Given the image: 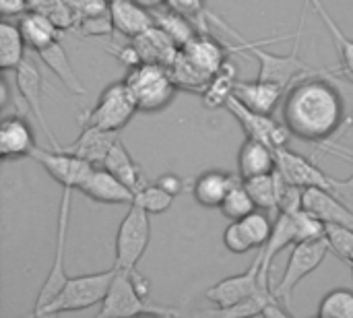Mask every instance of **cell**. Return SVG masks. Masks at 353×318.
Wrapping results in <instances>:
<instances>
[{
    "label": "cell",
    "instance_id": "6",
    "mask_svg": "<svg viewBox=\"0 0 353 318\" xmlns=\"http://www.w3.org/2000/svg\"><path fill=\"white\" fill-rule=\"evenodd\" d=\"M139 112V106L124 81L108 85L95 106L81 116V126H97L105 130H122L132 116Z\"/></svg>",
    "mask_w": 353,
    "mask_h": 318
},
{
    "label": "cell",
    "instance_id": "19",
    "mask_svg": "<svg viewBox=\"0 0 353 318\" xmlns=\"http://www.w3.org/2000/svg\"><path fill=\"white\" fill-rule=\"evenodd\" d=\"M110 14L114 21V29L128 39L141 35L155 25L153 12L137 0H110Z\"/></svg>",
    "mask_w": 353,
    "mask_h": 318
},
{
    "label": "cell",
    "instance_id": "34",
    "mask_svg": "<svg viewBox=\"0 0 353 318\" xmlns=\"http://www.w3.org/2000/svg\"><path fill=\"white\" fill-rule=\"evenodd\" d=\"M174 195H170L168 190H163L157 182L155 184H145V186H141L137 192H134V201L132 203H137V205H141L149 215H161V213H165L170 207H172V203H174Z\"/></svg>",
    "mask_w": 353,
    "mask_h": 318
},
{
    "label": "cell",
    "instance_id": "35",
    "mask_svg": "<svg viewBox=\"0 0 353 318\" xmlns=\"http://www.w3.org/2000/svg\"><path fill=\"white\" fill-rule=\"evenodd\" d=\"M254 209H256V205H254L250 192L246 190L244 180L238 182V184L228 192V197L223 199V203H221V207H219V211H221L230 221L242 219V217H246L248 213H252Z\"/></svg>",
    "mask_w": 353,
    "mask_h": 318
},
{
    "label": "cell",
    "instance_id": "26",
    "mask_svg": "<svg viewBox=\"0 0 353 318\" xmlns=\"http://www.w3.org/2000/svg\"><path fill=\"white\" fill-rule=\"evenodd\" d=\"M21 33L27 41V46L35 52L52 46L54 41H60V27L46 14L39 10H29L21 17L19 21Z\"/></svg>",
    "mask_w": 353,
    "mask_h": 318
},
{
    "label": "cell",
    "instance_id": "2",
    "mask_svg": "<svg viewBox=\"0 0 353 318\" xmlns=\"http://www.w3.org/2000/svg\"><path fill=\"white\" fill-rule=\"evenodd\" d=\"M310 6V0H306L304 8H302V17H300V29L296 33V43H294V50L285 56H279V54H273V52H267L263 50V46H269V43H275V41H281L285 39V35L281 37H273V39H259L250 46L248 54H254V58L259 60V77L256 79H263V81H269V83H275L283 89L292 87L298 79L306 77V74H312V66H308L302 58H300V41L304 37V25H306V10Z\"/></svg>",
    "mask_w": 353,
    "mask_h": 318
},
{
    "label": "cell",
    "instance_id": "10",
    "mask_svg": "<svg viewBox=\"0 0 353 318\" xmlns=\"http://www.w3.org/2000/svg\"><path fill=\"white\" fill-rule=\"evenodd\" d=\"M225 110L238 120V124L242 126V130L246 132L248 139H256L267 143L273 149L285 147L292 132L290 128L283 124V120H273L271 114H263L256 112L252 108H248L246 103H242L236 95L230 97V101L225 103Z\"/></svg>",
    "mask_w": 353,
    "mask_h": 318
},
{
    "label": "cell",
    "instance_id": "36",
    "mask_svg": "<svg viewBox=\"0 0 353 318\" xmlns=\"http://www.w3.org/2000/svg\"><path fill=\"white\" fill-rule=\"evenodd\" d=\"M321 318H353V292L345 288L331 290L319 306Z\"/></svg>",
    "mask_w": 353,
    "mask_h": 318
},
{
    "label": "cell",
    "instance_id": "18",
    "mask_svg": "<svg viewBox=\"0 0 353 318\" xmlns=\"http://www.w3.org/2000/svg\"><path fill=\"white\" fill-rule=\"evenodd\" d=\"M118 139L120 137L116 130H105V128H97V126H83V132L79 135V139L64 149L83 157L91 166H103L108 153L112 151V147L116 145Z\"/></svg>",
    "mask_w": 353,
    "mask_h": 318
},
{
    "label": "cell",
    "instance_id": "24",
    "mask_svg": "<svg viewBox=\"0 0 353 318\" xmlns=\"http://www.w3.org/2000/svg\"><path fill=\"white\" fill-rule=\"evenodd\" d=\"M240 180L223 170H209L205 174H201L194 184H192V195L196 199L199 205L203 207H221L223 199L228 197V192L238 184Z\"/></svg>",
    "mask_w": 353,
    "mask_h": 318
},
{
    "label": "cell",
    "instance_id": "1",
    "mask_svg": "<svg viewBox=\"0 0 353 318\" xmlns=\"http://www.w3.org/2000/svg\"><path fill=\"white\" fill-rule=\"evenodd\" d=\"M281 120L292 137L337 151L335 137L350 126L345 97L337 83L323 72L298 79L281 106Z\"/></svg>",
    "mask_w": 353,
    "mask_h": 318
},
{
    "label": "cell",
    "instance_id": "43",
    "mask_svg": "<svg viewBox=\"0 0 353 318\" xmlns=\"http://www.w3.org/2000/svg\"><path fill=\"white\" fill-rule=\"evenodd\" d=\"M68 2H70L72 8L77 10L79 19L110 10V0H68Z\"/></svg>",
    "mask_w": 353,
    "mask_h": 318
},
{
    "label": "cell",
    "instance_id": "28",
    "mask_svg": "<svg viewBox=\"0 0 353 318\" xmlns=\"http://www.w3.org/2000/svg\"><path fill=\"white\" fill-rule=\"evenodd\" d=\"M103 168H108L118 180H122L128 188H132L134 192L147 184L145 176H143V170L141 166L130 157L128 149L124 147V143L118 139L116 145L112 147V151L108 153L105 161H103Z\"/></svg>",
    "mask_w": 353,
    "mask_h": 318
},
{
    "label": "cell",
    "instance_id": "44",
    "mask_svg": "<svg viewBox=\"0 0 353 318\" xmlns=\"http://www.w3.org/2000/svg\"><path fill=\"white\" fill-rule=\"evenodd\" d=\"M29 8H31V0H0V12L4 19L23 17L25 12H29Z\"/></svg>",
    "mask_w": 353,
    "mask_h": 318
},
{
    "label": "cell",
    "instance_id": "31",
    "mask_svg": "<svg viewBox=\"0 0 353 318\" xmlns=\"http://www.w3.org/2000/svg\"><path fill=\"white\" fill-rule=\"evenodd\" d=\"M25 46L27 41L21 33V27L10 21H2L0 23V66L4 72L17 70L19 64L27 58Z\"/></svg>",
    "mask_w": 353,
    "mask_h": 318
},
{
    "label": "cell",
    "instance_id": "27",
    "mask_svg": "<svg viewBox=\"0 0 353 318\" xmlns=\"http://www.w3.org/2000/svg\"><path fill=\"white\" fill-rule=\"evenodd\" d=\"M37 56H39V58L46 62V66L64 83V87H66L68 91H72L74 95H85V93H87L83 81L79 79V74H77L74 66L70 64V58L66 56V50L62 48L60 41H54L52 46L39 50Z\"/></svg>",
    "mask_w": 353,
    "mask_h": 318
},
{
    "label": "cell",
    "instance_id": "13",
    "mask_svg": "<svg viewBox=\"0 0 353 318\" xmlns=\"http://www.w3.org/2000/svg\"><path fill=\"white\" fill-rule=\"evenodd\" d=\"M31 159H35L60 186H68L79 190L81 184L87 180V176L91 174V170L95 166H91L89 161H85L83 157L62 149H43V147H35L31 151Z\"/></svg>",
    "mask_w": 353,
    "mask_h": 318
},
{
    "label": "cell",
    "instance_id": "47",
    "mask_svg": "<svg viewBox=\"0 0 353 318\" xmlns=\"http://www.w3.org/2000/svg\"><path fill=\"white\" fill-rule=\"evenodd\" d=\"M310 6H314V10L323 17L325 12H327V8L323 6V0H310Z\"/></svg>",
    "mask_w": 353,
    "mask_h": 318
},
{
    "label": "cell",
    "instance_id": "15",
    "mask_svg": "<svg viewBox=\"0 0 353 318\" xmlns=\"http://www.w3.org/2000/svg\"><path fill=\"white\" fill-rule=\"evenodd\" d=\"M79 190L91 201L103 205H132L134 201V190L128 188L103 166H95Z\"/></svg>",
    "mask_w": 353,
    "mask_h": 318
},
{
    "label": "cell",
    "instance_id": "4",
    "mask_svg": "<svg viewBox=\"0 0 353 318\" xmlns=\"http://www.w3.org/2000/svg\"><path fill=\"white\" fill-rule=\"evenodd\" d=\"M72 192L74 188L62 186L60 195V207H58V223H56V248H54V261L50 265L48 277L41 284V290L37 294V302L33 308V317H43V310L58 298L62 288L68 281L64 255H66V236H68V223H70V211H72Z\"/></svg>",
    "mask_w": 353,
    "mask_h": 318
},
{
    "label": "cell",
    "instance_id": "49",
    "mask_svg": "<svg viewBox=\"0 0 353 318\" xmlns=\"http://www.w3.org/2000/svg\"><path fill=\"white\" fill-rule=\"evenodd\" d=\"M352 120H353V116H352Z\"/></svg>",
    "mask_w": 353,
    "mask_h": 318
},
{
    "label": "cell",
    "instance_id": "29",
    "mask_svg": "<svg viewBox=\"0 0 353 318\" xmlns=\"http://www.w3.org/2000/svg\"><path fill=\"white\" fill-rule=\"evenodd\" d=\"M238 81V68L234 62H225L217 74L211 77V81L207 83V87L203 89L201 97L205 108L215 110V108H225V103L230 101V97L234 95V87Z\"/></svg>",
    "mask_w": 353,
    "mask_h": 318
},
{
    "label": "cell",
    "instance_id": "25",
    "mask_svg": "<svg viewBox=\"0 0 353 318\" xmlns=\"http://www.w3.org/2000/svg\"><path fill=\"white\" fill-rule=\"evenodd\" d=\"M283 184H285V180L281 178V174L277 170L269 172V174H263V176H254V178L244 180V186L250 192L256 209L267 211L273 219L279 215V201H281Z\"/></svg>",
    "mask_w": 353,
    "mask_h": 318
},
{
    "label": "cell",
    "instance_id": "3",
    "mask_svg": "<svg viewBox=\"0 0 353 318\" xmlns=\"http://www.w3.org/2000/svg\"><path fill=\"white\" fill-rule=\"evenodd\" d=\"M124 83L141 112H159L168 108L178 89L170 68L153 62H141L139 66L128 68Z\"/></svg>",
    "mask_w": 353,
    "mask_h": 318
},
{
    "label": "cell",
    "instance_id": "5",
    "mask_svg": "<svg viewBox=\"0 0 353 318\" xmlns=\"http://www.w3.org/2000/svg\"><path fill=\"white\" fill-rule=\"evenodd\" d=\"M114 277H116V267L110 271H101V273L68 277V281L62 288V292L58 294V298L43 310V317L85 310V308H91V306L103 302Z\"/></svg>",
    "mask_w": 353,
    "mask_h": 318
},
{
    "label": "cell",
    "instance_id": "20",
    "mask_svg": "<svg viewBox=\"0 0 353 318\" xmlns=\"http://www.w3.org/2000/svg\"><path fill=\"white\" fill-rule=\"evenodd\" d=\"M134 43V48L141 54L143 62H153V64H163V66H172V62L176 60L178 52L182 50L161 27L153 25L147 31H143L141 35L130 39Z\"/></svg>",
    "mask_w": 353,
    "mask_h": 318
},
{
    "label": "cell",
    "instance_id": "33",
    "mask_svg": "<svg viewBox=\"0 0 353 318\" xmlns=\"http://www.w3.org/2000/svg\"><path fill=\"white\" fill-rule=\"evenodd\" d=\"M244 232V236L248 238V242L252 244V248H263L267 244V240L271 238V232H273V223L275 219L263 211V209H254L252 213H248L246 217L242 219H236Z\"/></svg>",
    "mask_w": 353,
    "mask_h": 318
},
{
    "label": "cell",
    "instance_id": "32",
    "mask_svg": "<svg viewBox=\"0 0 353 318\" xmlns=\"http://www.w3.org/2000/svg\"><path fill=\"white\" fill-rule=\"evenodd\" d=\"M178 89H188V91H196L203 93V89L207 87V83L211 81V74H207L205 70H201L186 54L184 50L178 52L176 60L172 62V66H168Z\"/></svg>",
    "mask_w": 353,
    "mask_h": 318
},
{
    "label": "cell",
    "instance_id": "7",
    "mask_svg": "<svg viewBox=\"0 0 353 318\" xmlns=\"http://www.w3.org/2000/svg\"><path fill=\"white\" fill-rule=\"evenodd\" d=\"M329 252H331V246H329L327 238H314V240H304V242L294 244L288 265H285V271H283L279 284L273 288V294L279 300H283L288 306L292 302L296 288L323 265V261L327 259Z\"/></svg>",
    "mask_w": 353,
    "mask_h": 318
},
{
    "label": "cell",
    "instance_id": "45",
    "mask_svg": "<svg viewBox=\"0 0 353 318\" xmlns=\"http://www.w3.org/2000/svg\"><path fill=\"white\" fill-rule=\"evenodd\" d=\"M157 184H159L163 190H168L170 195H174V197H178V195L184 190V182H182V178L176 176V174H163V176H159V178H157Z\"/></svg>",
    "mask_w": 353,
    "mask_h": 318
},
{
    "label": "cell",
    "instance_id": "21",
    "mask_svg": "<svg viewBox=\"0 0 353 318\" xmlns=\"http://www.w3.org/2000/svg\"><path fill=\"white\" fill-rule=\"evenodd\" d=\"M275 170H277L275 149L263 141L246 137V141L242 143V147L238 151V174H240V178L248 180L254 176L275 172Z\"/></svg>",
    "mask_w": 353,
    "mask_h": 318
},
{
    "label": "cell",
    "instance_id": "37",
    "mask_svg": "<svg viewBox=\"0 0 353 318\" xmlns=\"http://www.w3.org/2000/svg\"><path fill=\"white\" fill-rule=\"evenodd\" d=\"M325 238L329 240V246H331L333 255H337L341 261L353 265V228L329 223L327 232H325Z\"/></svg>",
    "mask_w": 353,
    "mask_h": 318
},
{
    "label": "cell",
    "instance_id": "23",
    "mask_svg": "<svg viewBox=\"0 0 353 318\" xmlns=\"http://www.w3.org/2000/svg\"><path fill=\"white\" fill-rule=\"evenodd\" d=\"M184 54L207 74H217L219 68L228 62V52L230 48L223 46L221 41L213 39L209 33H199L196 37H192L184 48Z\"/></svg>",
    "mask_w": 353,
    "mask_h": 318
},
{
    "label": "cell",
    "instance_id": "12",
    "mask_svg": "<svg viewBox=\"0 0 353 318\" xmlns=\"http://www.w3.org/2000/svg\"><path fill=\"white\" fill-rule=\"evenodd\" d=\"M271 290L273 288L263 286L261 281V255H256V259L244 273L221 279L219 284H215L213 288L205 292V298L217 308H228V306H234L242 300H248L256 294L271 292Z\"/></svg>",
    "mask_w": 353,
    "mask_h": 318
},
{
    "label": "cell",
    "instance_id": "11",
    "mask_svg": "<svg viewBox=\"0 0 353 318\" xmlns=\"http://www.w3.org/2000/svg\"><path fill=\"white\" fill-rule=\"evenodd\" d=\"M275 157H277V172L281 174V178L288 184H294L300 188L319 186V188L331 190V192L341 197L339 182L335 178H331L329 174H325L312 159L292 151L288 145L275 149Z\"/></svg>",
    "mask_w": 353,
    "mask_h": 318
},
{
    "label": "cell",
    "instance_id": "39",
    "mask_svg": "<svg viewBox=\"0 0 353 318\" xmlns=\"http://www.w3.org/2000/svg\"><path fill=\"white\" fill-rule=\"evenodd\" d=\"M165 6L188 17L199 25L203 33H207V19H209L207 0H165Z\"/></svg>",
    "mask_w": 353,
    "mask_h": 318
},
{
    "label": "cell",
    "instance_id": "38",
    "mask_svg": "<svg viewBox=\"0 0 353 318\" xmlns=\"http://www.w3.org/2000/svg\"><path fill=\"white\" fill-rule=\"evenodd\" d=\"M321 19L325 21L327 29L331 31V37H333V41H335V46H337V52H339V58H341L343 70H345V74L352 79V83H353V39H350V37L339 29V25L333 21V17H331L329 12H327V14H323Z\"/></svg>",
    "mask_w": 353,
    "mask_h": 318
},
{
    "label": "cell",
    "instance_id": "14",
    "mask_svg": "<svg viewBox=\"0 0 353 318\" xmlns=\"http://www.w3.org/2000/svg\"><path fill=\"white\" fill-rule=\"evenodd\" d=\"M14 85L21 93V99L27 103V110L35 116V120L39 122L41 130L46 132V137L50 139L52 149H62L58 139L54 137L46 116H43V108H41V91H43V79L41 72L37 68V64L31 58H25L19 68L14 70Z\"/></svg>",
    "mask_w": 353,
    "mask_h": 318
},
{
    "label": "cell",
    "instance_id": "9",
    "mask_svg": "<svg viewBox=\"0 0 353 318\" xmlns=\"http://www.w3.org/2000/svg\"><path fill=\"white\" fill-rule=\"evenodd\" d=\"M137 315H165V317H176L178 312L165 306H155L149 302V298H143L139 290L132 284L130 271L116 269V277L110 286L108 296L101 302L99 317H137Z\"/></svg>",
    "mask_w": 353,
    "mask_h": 318
},
{
    "label": "cell",
    "instance_id": "17",
    "mask_svg": "<svg viewBox=\"0 0 353 318\" xmlns=\"http://www.w3.org/2000/svg\"><path fill=\"white\" fill-rule=\"evenodd\" d=\"M35 147V132L31 124L19 114L4 116L0 124V157L4 161L31 157Z\"/></svg>",
    "mask_w": 353,
    "mask_h": 318
},
{
    "label": "cell",
    "instance_id": "40",
    "mask_svg": "<svg viewBox=\"0 0 353 318\" xmlns=\"http://www.w3.org/2000/svg\"><path fill=\"white\" fill-rule=\"evenodd\" d=\"M77 29L85 37H103V35H112V31H116L110 10L91 14V17H83L77 25Z\"/></svg>",
    "mask_w": 353,
    "mask_h": 318
},
{
    "label": "cell",
    "instance_id": "42",
    "mask_svg": "<svg viewBox=\"0 0 353 318\" xmlns=\"http://www.w3.org/2000/svg\"><path fill=\"white\" fill-rule=\"evenodd\" d=\"M108 52L118 60V62H122L126 68H134V66H139L143 60H141V54H139V50L134 48V43L130 41V43H126V46H116V48H108Z\"/></svg>",
    "mask_w": 353,
    "mask_h": 318
},
{
    "label": "cell",
    "instance_id": "8",
    "mask_svg": "<svg viewBox=\"0 0 353 318\" xmlns=\"http://www.w3.org/2000/svg\"><path fill=\"white\" fill-rule=\"evenodd\" d=\"M151 242V219L149 213L132 203L116 234V269H137Z\"/></svg>",
    "mask_w": 353,
    "mask_h": 318
},
{
    "label": "cell",
    "instance_id": "16",
    "mask_svg": "<svg viewBox=\"0 0 353 318\" xmlns=\"http://www.w3.org/2000/svg\"><path fill=\"white\" fill-rule=\"evenodd\" d=\"M304 209L327 226L335 223L353 228V207L331 190L319 186L304 188Z\"/></svg>",
    "mask_w": 353,
    "mask_h": 318
},
{
    "label": "cell",
    "instance_id": "41",
    "mask_svg": "<svg viewBox=\"0 0 353 318\" xmlns=\"http://www.w3.org/2000/svg\"><path fill=\"white\" fill-rule=\"evenodd\" d=\"M223 244L234 255H246V252L254 250L252 244L248 242V238L244 236V232H242V228H240L238 221H230V226L225 228V232H223Z\"/></svg>",
    "mask_w": 353,
    "mask_h": 318
},
{
    "label": "cell",
    "instance_id": "30",
    "mask_svg": "<svg viewBox=\"0 0 353 318\" xmlns=\"http://www.w3.org/2000/svg\"><path fill=\"white\" fill-rule=\"evenodd\" d=\"M153 12V19H155V25L161 27L180 48H184L192 37H196L201 33L199 25L194 21H190L188 17L168 8V6H161V8H155L151 10Z\"/></svg>",
    "mask_w": 353,
    "mask_h": 318
},
{
    "label": "cell",
    "instance_id": "48",
    "mask_svg": "<svg viewBox=\"0 0 353 318\" xmlns=\"http://www.w3.org/2000/svg\"><path fill=\"white\" fill-rule=\"evenodd\" d=\"M352 269H353V265H352Z\"/></svg>",
    "mask_w": 353,
    "mask_h": 318
},
{
    "label": "cell",
    "instance_id": "22",
    "mask_svg": "<svg viewBox=\"0 0 353 318\" xmlns=\"http://www.w3.org/2000/svg\"><path fill=\"white\" fill-rule=\"evenodd\" d=\"M285 89L275 85V83H269V81H263V79H256V81H236V87H234V95L246 103L248 108L256 110V112H263V114H273L277 103L281 101Z\"/></svg>",
    "mask_w": 353,
    "mask_h": 318
},
{
    "label": "cell",
    "instance_id": "46",
    "mask_svg": "<svg viewBox=\"0 0 353 318\" xmlns=\"http://www.w3.org/2000/svg\"><path fill=\"white\" fill-rule=\"evenodd\" d=\"M139 4H143L145 8H149V10H155V8H161V6H165V0H137Z\"/></svg>",
    "mask_w": 353,
    "mask_h": 318
}]
</instances>
